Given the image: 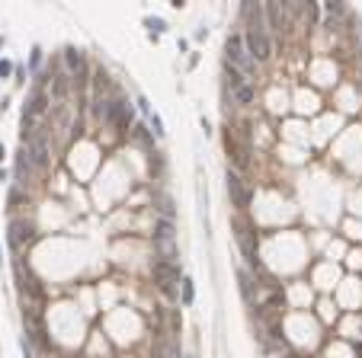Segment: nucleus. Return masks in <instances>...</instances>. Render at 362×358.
<instances>
[{
    "mask_svg": "<svg viewBox=\"0 0 362 358\" xmlns=\"http://www.w3.org/2000/svg\"><path fill=\"white\" fill-rule=\"evenodd\" d=\"M244 13H247V20H250V29H247V35H244L247 51H250L253 61H269V58H273V42H269V32H266V26H263V10L247 3Z\"/></svg>",
    "mask_w": 362,
    "mask_h": 358,
    "instance_id": "1",
    "label": "nucleus"
},
{
    "mask_svg": "<svg viewBox=\"0 0 362 358\" xmlns=\"http://www.w3.org/2000/svg\"><path fill=\"white\" fill-rule=\"evenodd\" d=\"M154 250L160 253L164 263H177V230H173V221H157L154 224Z\"/></svg>",
    "mask_w": 362,
    "mask_h": 358,
    "instance_id": "2",
    "label": "nucleus"
},
{
    "mask_svg": "<svg viewBox=\"0 0 362 358\" xmlns=\"http://www.w3.org/2000/svg\"><path fill=\"white\" fill-rule=\"evenodd\" d=\"M228 64H231L234 71H240L244 77L253 71V58L244 45V35H231V39H228Z\"/></svg>",
    "mask_w": 362,
    "mask_h": 358,
    "instance_id": "3",
    "label": "nucleus"
},
{
    "mask_svg": "<svg viewBox=\"0 0 362 358\" xmlns=\"http://www.w3.org/2000/svg\"><path fill=\"white\" fill-rule=\"evenodd\" d=\"M225 77H228V90H231L234 99H237L240 106H250L253 102V87L247 83V77L240 74V71H234L228 61H225Z\"/></svg>",
    "mask_w": 362,
    "mask_h": 358,
    "instance_id": "4",
    "label": "nucleus"
},
{
    "mask_svg": "<svg viewBox=\"0 0 362 358\" xmlns=\"http://www.w3.org/2000/svg\"><path fill=\"white\" fill-rule=\"evenodd\" d=\"M29 160H32V167L39 169V173H45L48 163H52V150H48V138L45 131H32V138H29Z\"/></svg>",
    "mask_w": 362,
    "mask_h": 358,
    "instance_id": "5",
    "label": "nucleus"
},
{
    "mask_svg": "<svg viewBox=\"0 0 362 358\" xmlns=\"http://www.w3.org/2000/svg\"><path fill=\"white\" fill-rule=\"evenodd\" d=\"M228 195H231V202L237 205V208H250V198H253L250 186H247L237 173H231V169H228Z\"/></svg>",
    "mask_w": 362,
    "mask_h": 358,
    "instance_id": "6",
    "label": "nucleus"
},
{
    "mask_svg": "<svg viewBox=\"0 0 362 358\" xmlns=\"http://www.w3.org/2000/svg\"><path fill=\"white\" fill-rule=\"evenodd\" d=\"M23 320H26V333H29V336H32L39 345H48V342H45V326H42L39 307H35V304H26V307H23Z\"/></svg>",
    "mask_w": 362,
    "mask_h": 358,
    "instance_id": "7",
    "label": "nucleus"
},
{
    "mask_svg": "<svg viewBox=\"0 0 362 358\" xmlns=\"http://www.w3.org/2000/svg\"><path fill=\"white\" fill-rule=\"evenodd\" d=\"M32 237H35L32 221H20V217H16V221L10 224V246H13V250H23Z\"/></svg>",
    "mask_w": 362,
    "mask_h": 358,
    "instance_id": "8",
    "label": "nucleus"
},
{
    "mask_svg": "<svg viewBox=\"0 0 362 358\" xmlns=\"http://www.w3.org/2000/svg\"><path fill=\"white\" fill-rule=\"evenodd\" d=\"M154 278H157V285H180V265L157 259L154 263Z\"/></svg>",
    "mask_w": 362,
    "mask_h": 358,
    "instance_id": "9",
    "label": "nucleus"
},
{
    "mask_svg": "<svg viewBox=\"0 0 362 358\" xmlns=\"http://www.w3.org/2000/svg\"><path fill=\"white\" fill-rule=\"evenodd\" d=\"M45 106H48V96L42 93V90H35V93H32V99H29L26 115H23V125H26V122H32L35 115H42V112H45Z\"/></svg>",
    "mask_w": 362,
    "mask_h": 358,
    "instance_id": "10",
    "label": "nucleus"
},
{
    "mask_svg": "<svg viewBox=\"0 0 362 358\" xmlns=\"http://www.w3.org/2000/svg\"><path fill=\"white\" fill-rule=\"evenodd\" d=\"M266 16H269V26H273L276 32L285 29V10H282L279 3H266Z\"/></svg>",
    "mask_w": 362,
    "mask_h": 358,
    "instance_id": "11",
    "label": "nucleus"
},
{
    "mask_svg": "<svg viewBox=\"0 0 362 358\" xmlns=\"http://www.w3.org/2000/svg\"><path fill=\"white\" fill-rule=\"evenodd\" d=\"M225 144H228V154L234 157V163H237V167H247V147H240L237 138L228 135V138H225Z\"/></svg>",
    "mask_w": 362,
    "mask_h": 358,
    "instance_id": "12",
    "label": "nucleus"
},
{
    "mask_svg": "<svg viewBox=\"0 0 362 358\" xmlns=\"http://www.w3.org/2000/svg\"><path fill=\"white\" fill-rule=\"evenodd\" d=\"M154 355L157 358H180V349L170 339H157V342H154Z\"/></svg>",
    "mask_w": 362,
    "mask_h": 358,
    "instance_id": "13",
    "label": "nucleus"
},
{
    "mask_svg": "<svg viewBox=\"0 0 362 358\" xmlns=\"http://www.w3.org/2000/svg\"><path fill=\"white\" fill-rule=\"evenodd\" d=\"M29 167H32V160H29V154H26V147L16 154V179L20 183H26V173H29Z\"/></svg>",
    "mask_w": 362,
    "mask_h": 358,
    "instance_id": "14",
    "label": "nucleus"
},
{
    "mask_svg": "<svg viewBox=\"0 0 362 358\" xmlns=\"http://www.w3.org/2000/svg\"><path fill=\"white\" fill-rule=\"evenodd\" d=\"M68 122H71V109L61 102V106H58V112H55V125L64 131V128H68Z\"/></svg>",
    "mask_w": 362,
    "mask_h": 358,
    "instance_id": "15",
    "label": "nucleus"
},
{
    "mask_svg": "<svg viewBox=\"0 0 362 358\" xmlns=\"http://www.w3.org/2000/svg\"><path fill=\"white\" fill-rule=\"evenodd\" d=\"M68 64H71L74 71H83V54L74 51V48H68Z\"/></svg>",
    "mask_w": 362,
    "mask_h": 358,
    "instance_id": "16",
    "label": "nucleus"
},
{
    "mask_svg": "<svg viewBox=\"0 0 362 358\" xmlns=\"http://www.w3.org/2000/svg\"><path fill=\"white\" fill-rule=\"evenodd\" d=\"M64 96H68V80L58 77V80H55V99H64Z\"/></svg>",
    "mask_w": 362,
    "mask_h": 358,
    "instance_id": "17",
    "label": "nucleus"
},
{
    "mask_svg": "<svg viewBox=\"0 0 362 358\" xmlns=\"http://www.w3.org/2000/svg\"><path fill=\"white\" fill-rule=\"evenodd\" d=\"M192 297H196V291H192V282H189V278H183V304H192Z\"/></svg>",
    "mask_w": 362,
    "mask_h": 358,
    "instance_id": "18",
    "label": "nucleus"
},
{
    "mask_svg": "<svg viewBox=\"0 0 362 358\" xmlns=\"http://www.w3.org/2000/svg\"><path fill=\"white\" fill-rule=\"evenodd\" d=\"M96 90H109V77H106V71H96Z\"/></svg>",
    "mask_w": 362,
    "mask_h": 358,
    "instance_id": "19",
    "label": "nucleus"
},
{
    "mask_svg": "<svg viewBox=\"0 0 362 358\" xmlns=\"http://www.w3.org/2000/svg\"><path fill=\"white\" fill-rule=\"evenodd\" d=\"M160 291H164L167 297H177V294H180V291H177V285H160Z\"/></svg>",
    "mask_w": 362,
    "mask_h": 358,
    "instance_id": "20",
    "label": "nucleus"
},
{
    "mask_svg": "<svg viewBox=\"0 0 362 358\" xmlns=\"http://www.w3.org/2000/svg\"><path fill=\"white\" fill-rule=\"evenodd\" d=\"M151 125H154V135H164V125H160L157 115H151Z\"/></svg>",
    "mask_w": 362,
    "mask_h": 358,
    "instance_id": "21",
    "label": "nucleus"
},
{
    "mask_svg": "<svg viewBox=\"0 0 362 358\" xmlns=\"http://www.w3.org/2000/svg\"><path fill=\"white\" fill-rule=\"evenodd\" d=\"M10 71H13V64H10V61H0V74L7 77V74H10Z\"/></svg>",
    "mask_w": 362,
    "mask_h": 358,
    "instance_id": "22",
    "label": "nucleus"
},
{
    "mask_svg": "<svg viewBox=\"0 0 362 358\" xmlns=\"http://www.w3.org/2000/svg\"><path fill=\"white\" fill-rule=\"evenodd\" d=\"M0 160H3V144H0Z\"/></svg>",
    "mask_w": 362,
    "mask_h": 358,
    "instance_id": "23",
    "label": "nucleus"
}]
</instances>
